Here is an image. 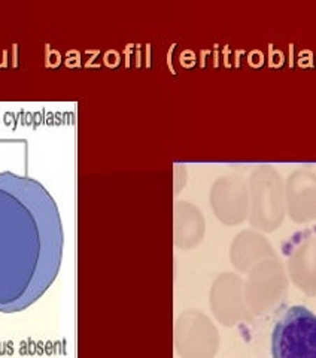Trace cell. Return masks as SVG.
Returning a JSON list of instances; mask_svg holds the SVG:
<instances>
[{
  "label": "cell",
  "instance_id": "cell-1",
  "mask_svg": "<svg viewBox=\"0 0 316 358\" xmlns=\"http://www.w3.org/2000/svg\"><path fill=\"white\" fill-rule=\"evenodd\" d=\"M64 234L60 210L36 179L0 173V312L31 306L57 279Z\"/></svg>",
  "mask_w": 316,
  "mask_h": 358
},
{
  "label": "cell",
  "instance_id": "cell-2",
  "mask_svg": "<svg viewBox=\"0 0 316 358\" xmlns=\"http://www.w3.org/2000/svg\"><path fill=\"white\" fill-rule=\"evenodd\" d=\"M270 342L273 358H316V313L301 305L282 308Z\"/></svg>",
  "mask_w": 316,
  "mask_h": 358
}]
</instances>
